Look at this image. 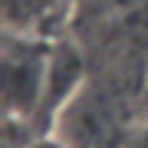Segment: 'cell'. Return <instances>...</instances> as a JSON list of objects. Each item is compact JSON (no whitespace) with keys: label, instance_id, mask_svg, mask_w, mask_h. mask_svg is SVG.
Instances as JSON below:
<instances>
[{"label":"cell","instance_id":"7a4b0ae2","mask_svg":"<svg viewBox=\"0 0 148 148\" xmlns=\"http://www.w3.org/2000/svg\"><path fill=\"white\" fill-rule=\"evenodd\" d=\"M69 13V0H3V23L7 33L20 36H43L56 40Z\"/></svg>","mask_w":148,"mask_h":148},{"label":"cell","instance_id":"277c9868","mask_svg":"<svg viewBox=\"0 0 148 148\" xmlns=\"http://www.w3.org/2000/svg\"><path fill=\"white\" fill-rule=\"evenodd\" d=\"M128 148H148V125H145V128H138V132L128 138Z\"/></svg>","mask_w":148,"mask_h":148},{"label":"cell","instance_id":"3957f363","mask_svg":"<svg viewBox=\"0 0 148 148\" xmlns=\"http://www.w3.org/2000/svg\"><path fill=\"white\" fill-rule=\"evenodd\" d=\"M23 148H73V145L66 138H59V135H36L30 142H23Z\"/></svg>","mask_w":148,"mask_h":148},{"label":"cell","instance_id":"6da1fadb","mask_svg":"<svg viewBox=\"0 0 148 148\" xmlns=\"http://www.w3.org/2000/svg\"><path fill=\"white\" fill-rule=\"evenodd\" d=\"M53 46H56V40L7 33V43H3L7 122L33 125L40 119L43 95H46V79H49V63H53Z\"/></svg>","mask_w":148,"mask_h":148}]
</instances>
